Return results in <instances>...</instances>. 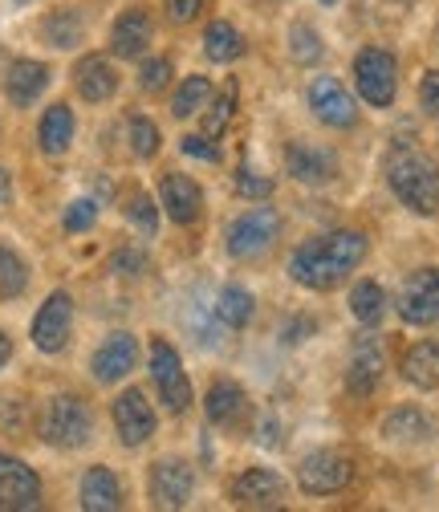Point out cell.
Returning a JSON list of instances; mask_svg holds the SVG:
<instances>
[{"label": "cell", "mask_w": 439, "mask_h": 512, "mask_svg": "<svg viewBox=\"0 0 439 512\" xmlns=\"http://www.w3.org/2000/svg\"><path fill=\"white\" fill-rule=\"evenodd\" d=\"M366 236L346 228V232H330V236H318L301 244L293 256H289V273L301 289H334L338 281H346V273H354L366 256Z\"/></svg>", "instance_id": "cell-1"}, {"label": "cell", "mask_w": 439, "mask_h": 512, "mask_svg": "<svg viewBox=\"0 0 439 512\" xmlns=\"http://www.w3.org/2000/svg\"><path fill=\"white\" fill-rule=\"evenodd\" d=\"M387 183L411 212H419V216H435L439 212V167L423 151H411V147L391 151Z\"/></svg>", "instance_id": "cell-2"}, {"label": "cell", "mask_w": 439, "mask_h": 512, "mask_svg": "<svg viewBox=\"0 0 439 512\" xmlns=\"http://www.w3.org/2000/svg\"><path fill=\"white\" fill-rule=\"evenodd\" d=\"M94 431V419H90V407L78 399V395H53L41 411V439L53 443V447H82Z\"/></svg>", "instance_id": "cell-3"}, {"label": "cell", "mask_w": 439, "mask_h": 512, "mask_svg": "<svg viewBox=\"0 0 439 512\" xmlns=\"http://www.w3.org/2000/svg\"><path fill=\"white\" fill-rule=\"evenodd\" d=\"M277 236H281V216L273 208H248L228 228V252L236 261H257L277 244Z\"/></svg>", "instance_id": "cell-4"}, {"label": "cell", "mask_w": 439, "mask_h": 512, "mask_svg": "<svg viewBox=\"0 0 439 512\" xmlns=\"http://www.w3.org/2000/svg\"><path fill=\"white\" fill-rule=\"evenodd\" d=\"M354 86L358 94L370 102V106H391L395 102V90H399V66H395V57L379 45H370L354 57Z\"/></svg>", "instance_id": "cell-5"}, {"label": "cell", "mask_w": 439, "mask_h": 512, "mask_svg": "<svg viewBox=\"0 0 439 512\" xmlns=\"http://www.w3.org/2000/svg\"><path fill=\"white\" fill-rule=\"evenodd\" d=\"M151 378H155V391H159L167 411L179 415V411L192 407V382H187L183 362L167 338H151Z\"/></svg>", "instance_id": "cell-6"}, {"label": "cell", "mask_w": 439, "mask_h": 512, "mask_svg": "<svg viewBox=\"0 0 439 512\" xmlns=\"http://www.w3.org/2000/svg\"><path fill=\"white\" fill-rule=\"evenodd\" d=\"M350 480H354V460L342 452H330V447H322V452H313L297 464V484L309 496H334L350 488Z\"/></svg>", "instance_id": "cell-7"}, {"label": "cell", "mask_w": 439, "mask_h": 512, "mask_svg": "<svg viewBox=\"0 0 439 512\" xmlns=\"http://www.w3.org/2000/svg\"><path fill=\"white\" fill-rule=\"evenodd\" d=\"M70 326H74V301L70 293H49L45 305L37 309L33 317V346L41 354H57V350H66L70 342Z\"/></svg>", "instance_id": "cell-8"}, {"label": "cell", "mask_w": 439, "mask_h": 512, "mask_svg": "<svg viewBox=\"0 0 439 512\" xmlns=\"http://www.w3.org/2000/svg\"><path fill=\"white\" fill-rule=\"evenodd\" d=\"M399 317L407 326L439 322V269H419L407 277V285L399 293Z\"/></svg>", "instance_id": "cell-9"}, {"label": "cell", "mask_w": 439, "mask_h": 512, "mask_svg": "<svg viewBox=\"0 0 439 512\" xmlns=\"http://www.w3.org/2000/svg\"><path fill=\"white\" fill-rule=\"evenodd\" d=\"M387 370V350L374 334H362L354 338V350H350V366H346V391L366 399L374 387H379V378Z\"/></svg>", "instance_id": "cell-10"}, {"label": "cell", "mask_w": 439, "mask_h": 512, "mask_svg": "<svg viewBox=\"0 0 439 512\" xmlns=\"http://www.w3.org/2000/svg\"><path fill=\"white\" fill-rule=\"evenodd\" d=\"M41 504V480L29 464L0 452V512H29Z\"/></svg>", "instance_id": "cell-11"}, {"label": "cell", "mask_w": 439, "mask_h": 512, "mask_svg": "<svg viewBox=\"0 0 439 512\" xmlns=\"http://www.w3.org/2000/svg\"><path fill=\"white\" fill-rule=\"evenodd\" d=\"M232 500L240 508H281L285 504V476L273 468H248L232 480Z\"/></svg>", "instance_id": "cell-12"}, {"label": "cell", "mask_w": 439, "mask_h": 512, "mask_svg": "<svg viewBox=\"0 0 439 512\" xmlns=\"http://www.w3.org/2000/svg\"><path fill=\"white\" fill-rule=\"evenodd\" d=\"M114 427H118V439L127 447H139L155 435V411H151L143 391H122L114 399Z\"/></svg>", "instance_id": "cell-13"}, {"label": "cell", "mask_w": 439, "mask_h": 512, "mask_svg": "<svg viewBox=\"0 0 439 512\" xmlns=\"http://www.w3.org/2000/svg\"><path fill=\"white\" fill-rule=\"evenodd\" d=\"M309 106L326 126H334V131H346V126L358 122V106H354V98L346 94V86L338 78H318L313 82L309 86Z\"/></svg>", "instance_id": "cell-14"}, {"label": "cell", "mask_w": 439, "mask_h": 512, "mask_svg": "<svg viewBox=\"0 0 439 512\" xmlns=\"http://www.w3.org/2000/svg\"><path fill=\"white\" fill-rule=\"evenodd\" d=\"M192 488H196V476L183 460H159L151 468V500L155 508H183L192 500Z\"/></svg>", "instance_id": "cell-15"}, {"label": "cell", "mask_w": 439, "mask_h": 512, "mask_svg": "<svg viewBox=\"0 0 439 512\" xmlns=\"http://www.w3.org/2000/svg\"><path fill=\"white\" fill-rule=\"evenodd\" d=\"M159 204L175 224H196L200 212H204V191H200L196 179H187V175H163Z\"/></svg>", "instance_id": "cell-16"}, {"label": "cell", "mask_w": 439, "mask_h": 512, "mask_svg": "<svg viewBox=\"0 0 439 512\" xmlns=\"http://www.w3.org/2000/svg\"><path fill=\"white\" fill-rule=\"evenodd\" d=\"M135 362H139V342H135L131 334H110V338L94 350L90 370H94L98 382H118V378H127V374L135 370Z\"/></svg>", "instance_id": "cell-17"}, {"label": "cell", "mask_w": 439, "mask_h": 512, "mask_svg": "<svg viewBox=\"0 0 439 512\" xmlns=\"http://www.w3.org/2000/svg\"><path fill=\"white\" fill-rule=\"evenodd\" d=\"M151 37H155L151 13H147V9H127V13H122V17L114 21V29H110V49H114V57L135 61V57H143V53H147Z\"/></svg>", "instance_id": "cell-18"}, {"label": "cell", "mask_w": 439, "mask_h": 512, "mask_svg": "<svg viewBox=\"0 0 439 512\" xmlns=\"http://www.w3.org/2000/svg\"><path fill=\"white\" fill-rule=\"evenodd\" d=\"M285 163H289V175H293L297 183H313V187H322V183H330V179L338 175L334 151L313 147V143H293L289 155H285Z\"/></svg>", "instance_id": "cell-19"}, {"label": "cell", "mask_w": 439, "mask_h": 512, "mask_svg": "<svg viewBox=\"0 0 439 512\" xmlns=\"http://www.w3.org/2000/svg\"><path fill=\"white\" fill-rule=\"evenodd\" d=\"M74 78H78V94H82L86 102H106V98H114V90H118L114 66H110L106 57H98V53H90V57L78 61Z\"/></svg>", "instance_id": "cell-20"}, {"label": "cell", "mask_w": 439, "mask_h": 512, "mask_svg": "<svg viewBox=\"0 0 439 512\" xmlns=\"http://www.w3.org/2000/svg\"><path fill=\"white\" fill-rule=\"evenodd\" d=\"M45 86H49V66H41V61L21 57V61H13V66H9V78H5L9 102L29 106V102H37L45 94Z\"/></svg>", "instance_id": "cell-21"}, {"label": "cell", "mask_w": 439, "mask_h": 512, "mask_svg": "<svg viewBox=\"0 0 439 512\" xmlns=\"http://www.w3.org/2000/svg\"><path fill=\"white\" fill-rule=\"evenodd\" d=\"M37 143L45 155H66L70 143H74V110L66 102H57L41 114V126H37Z\"/></svg>", "instance_id": "cell-22"}, {"label": "cell", "mask_w": 439, "mask_h": 512, "mask_svg": "<svg viewBox=\"0 0 439 512\" xmlns=\"http://www.w3.org/2000/svg\"><path fill=\"white\" fill-rule=\"evenodd\" d=\"M82 508L86 512H118L122 508V484L110 468H90L82 476Z\"/></svg>", "instance_id": "cell-23"}, {"label": "cell", "mask_w": 439, "mask_h": 512, "mask_svg": "<svg viewBox=\"0 0 439 512\" xmlns=\"http://www.w3.org/2000/svg\"><path fill=\"white\" fill-rule=\"evenodd\" d=\"M244 391L236 387L232 378H216L212 387H208V399H204V411H208V419L216 423V427H232V423H240V415H244Z\"/></svg>", "instance_id": "cell-24"}, {"label": "cell", "mask_w": 439, "mask_h": 512, "mask_svg": "<svg viewBox=\"0 0 439 512\" xmlns=\"http://www.w3.org/2000/svg\"><path fill=\"white\" fill-rule=\"evenodd\" d=\"M403 378L419 391H435L439 387V346L435 342H419L403 354Z\"/></svg>", "instance_id": "cell-25"}, {"label": "cell", "mask_w": 439, "mask_h": 512, "mask_svg": "<svg viewBox=\"0 0 439 512\" xmlns=\"http://www.w3.org/2000/svg\"><path fill=\"white\" fill-rule=\"evenodd\" d=\"M253 309H257L253 293L240 289V285H224L220 297H216V317H220L228 330H240V326L253 322Z\"/></svg>", "instance_id": "cell-26"}, {"label": "cell", "mask_w": 439, "mask_h": 512, "mask_svg": "<svg viewBox=\"0 0 439 512\" xmlns=\"http://www.w3.org/2000/svg\"><path fill=\"white\" fill-rule=\"evenodd\" d=\"M350 309L362 326H379L383 313H387V293L379 281H358L354 293H350Z\"/></svg>", "instance_id": "cell-27"}, {"label": "cell", "mask_w": 439, "mask_h": 512, "mask_svg": "<svg viewBox=\"0 0 439 512\" xmlns=\"http://www.w3.org/2000/svg\"><path fill=\"white\" fill-rule=\"evenodd\" d=\"M383 435L395 439V443H415V439H427V435H431V423H427L423 411H415V407H399V411L387 415Z\"/></svg>", "instance_id": "cell-28"}, {"label": "cell", "mask_w": 439, "mask_h": 512, "mask_svg": "<svg viewBox=\"0 0 439 512\" xmlns=\"http://www.w3.org/2000/svg\"><path fill=\"white\" fill-rule=\"evenodd\" d=\"M41 33H45L49 45H57V49H74V45H82V33H86V29H82L78 9H57V13L45 17Z\"/></svg>", "instance_id": "cell-29"}, {"label": "cell", "mask_w": 439, "mask_h": 512, "mask_svg": "<svg viewBox=\"0 0 439 512\" xmlns=\"http://www.w3.org/2000/svg\"><path fill=\"white\" fill-rule=\"evenodd\" d=\"M204 53H208L212 61H236V57L244 53V37L236 33V25L212 21L208 33H204Z\"/></svg>", "instance_id": "cell-30"}, {"label": "cell", "mask_w": 439, "mask_h": 512, "mask_svg": "<svg viewBox=\"0 0 439 512\" xmlns=\"http://www.w3.org/2000/svg\"><path fill=\"white\" fill-rule=\"evenodd\" d=\"M208 98H212V82L200 78V74H192V78H183V86L175 90L171 114H175V118H192V114H200V110L208 106Z\"/></svg>", "instance_id": "cell-31"}, {"label": "cell", "mask_w": 439, "mask_h": 512, "mask_svg": "<svg viewBox=\"0 0 439 512\" xmlns=\"http://www.w3.org/2000/svg\"><path fill=\"white\" fill-rule=\"evenodd\" d=\"M322 53H326V45H322V33L313 25L297 21L289 29V57L297 61V66H313V61H322Z\"/></svg>", "instance_id": "cell-32"}, {"label": "cell", "mask_w": 439, "mask_h": 512, "mask_svg": "<svg viewBox=\"0 0 439 512\" xmlns=\"http://www.w3.org/2000/svg\"><path fill=\"white\" fill-rule=\"evenodd\" d=\"M29 285V265L21 261V256L9 248V244H0V297H21Z\"/></svg>", "instance_id": "cell-33"}, {"label": "cell", "mask_w": 439, "mask_h": 512, "mask_svg": "<svg viewBox=\"0 0 439 512\" xmlns=\"http://www.w3.org/2000/svg\"><path fill=\"white\" fill-rule=\"evenodd\" d=\"M232 110H236V82H224V90H220L216 106L204 114V135H208V139H220V135L228 131Z\"/></svg>", "instance_id": "cell-34"}, {"label": "cell", "mask_w": 439, "mask_h": 512, "mask_svg": "<svg viewBox=\"0 0 439 512\" xmlns=\"http://www.w3.org/2000/svg\"><path fill=\"white\" fill-rule=\"evenodd\" d=\"M127 131H131V151L139 155V159H155L159 155V126L151 122V118H131L127 122Z\"/></svg>", "instance_id": "cell-35"}, {"label": "cell", "mask_w": 439, "mask_h": 512, "mask_svg": "<svg viewBox=\"0 0 439 512\" xmlns=\"http://www.w3.org/2000/svg\"><path fill=\"white\" fill-rule=\"evenodd\" d=\"M127 216H131V224L143 232V236H155V228H159V208H155V200L151 196H139L131 200V208H127Z\"/></svg>", "instance_id": "cell-36"}, {"label": "cell", "mask_w": 439, "mask_h": 512, "mask_svg": "<svg viewBox=\"0 0 439 512\" xmlns=\"http://www.w3.org/2000/svg\"><path fill=\"white\" fill-rule=\"evenodd\" d=\"M236 196H244V200H269L273 196V179H265V175H257V171H236Z\"/></svg>", "instance_id": "cell-37"}, {"label": "cell", "mask_w": 439, "mask_h": 512, "mask_svg": "<svg viewBox=\"0 0 439 512\" xmlns=\"http://www.w3.org/2000/svg\"><path fill=\"white\" fill-rule=\"evenodd\" d=\"M94 220H98V204L94 200H74L61 224H66V232H86V228H94Z\"/></svg>", "instance_id": "cell-38"}, {"label": "cell", "mask_w": 439, "mask_h": 512, "mask_svg": "<svg viewBox=\"0 0 439 512\" xmlns=\"http://www.w3.org/2000/svg\"><path fill=\"white\" fill-rule=\"evenodd\" d=\"M167 82H171V61H167V57H155V61H147V66H143V74H139V86H143L147 94H159Z\"/></svg>", "instance_id": "cell-39"}, {"label": "cell", "mask_w": 439, "mask_h": 512, "mask_svg": "<svg viewBox=\"0 0 439 512\" xmlns=\"http://www.w3.org/2000/svg\"><path fill=\"white\" fill-rule=\"evenodd\" d=\"M313 330H318V322H313V317H285L281 330H277V338H281L285 346H297V342H305Z\"/></svg>", "instance_id": "cell-40"}, {"label": "cell", "mask_w": 439, "mask_h": 512, "mask_svg": "<svg viewBox=\"0 0 439 512\" xmlns=\"http://www.w3.org/2000/svg\"><path fill=\"white\" fill-rule=\"evenodd\" d=\"M179 147H183V155H192V159H204V163H220V147H216L208 135H187Z\"/></svg>", "instance_id": "cell-41"}, {"label": "cell", "mask_w": 439, "mask_h": 512, "mask_svg": "<svg viewBox=\"0 0 439 512\" xmlns=\"http://www.w3.org/2000/svg\"><path fill=\"white\" fill-rule=\"evenodd\" d=\"M147 269V256L139 252V248H122V252H114V273H122V277H139Z\"/></svg>", "instance_id": "cell-42"}, {"label": "cell", "mask_w": 439, "mask_h": 512, "mask_svg": "<svg viewBox=\"0 0 439 512\" xmlns=\"http://www.w3.org/2000/svg\"><path fill=\"white\" fill-rule=\"evenodd\" d=\"M419 106H423L431 118H439V70L423 74V82H419Z\"/></svg>", "instance_id": "cell-43"}, {"label": "cell", "mask_w": 439, "mask_h": 512, "mask_svg": "<svg viewBox=\"0 0 439 512\" xmlns=\"http://www.w3.org/2000/svg\"><path fill=\"white\" fill-rule=\"evenodd\" d=\"M204 9V0H167V17L175 25H187V21H196Z\"/></svg>", "instance_id": "cell-44"}, {"label": "cell", "mask_w": 439, "mask_h": 512, "mask_svg": "<svg viewBox=\"0 0 439 512\" xmlns=\"http://www.w3.org/2000/svg\"><path fill=\"white\" fill-rule=\"evenodd\" d=\"M13 200V179H9V171L5 167H0V208H5Z\"/></svg>", "instance_id": "cell-45"}, {"label": "cell", "mask_w": 439, "mask_h": 512, "mask_svg": "<svg viewBox=\"0 0 439 512\" xmlns=\"http://www.w3.org/2000/svg\"><path fill=\"white\" fill-rule=\"evenodd\" d=\"M9 358H13V342L5 338V330H0V366H5Z\"/></svg>", "instance_id": "cell-46"}, {"label": "cell", "mask_w": 439, "mask_h": 512, "mask_svg": "<svg viewBox=\"0 0 439 512\" xmlns=\"http://www.w3.org/2000/svg\"><path fill=\"white\" fill-rule=\"evenodd\" d=\"M322 5H338V0H322Z\"/></svg>", "instance_id": "cell-47"}, {"label": "cell", "mask_w": 439, "mask_h": 512, "mask_svg": "<svg viewBox=\"0 0 439 512\" xmlns=\"http://www.w3.org/2000/svg\"><path fill=\"white\" fill-rule=\"evenodd\" d=\"M391 5H403V0H391Z\"/></svg>", "instance_id": "cell-48"}, {"label": "cell", "mask_w": 439, "mask_h": 512, "mask_svg": "<svg viewBox=\"0 0 439 512\" xmlns=\"http://www.w3.org/2000/svg\"><path fill=\"white\" fill-rule=\"evenodd\" d=\"M21 5H29V0H21Z\"/></svg>", "instance_id": "cell-49"}, {"label": "cell", "mask_w": 439, "mask_h": 512, "mask_svg": "<svg viewBox=\"0 0 439 512\" xmlns=\"http://www.w3.org/2000/svg\"><path fill=\"white\" fill-rule=\"evenodd\" d=\"M435 346H439V338H435Z\"/></svg>", "instance_id": "cell-50"}]
</instances>
